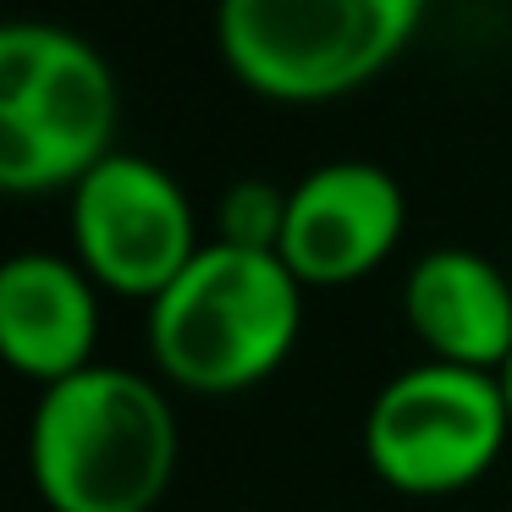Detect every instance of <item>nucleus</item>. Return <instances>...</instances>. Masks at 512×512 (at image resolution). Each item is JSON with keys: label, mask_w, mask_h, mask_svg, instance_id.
Wrapping results in <instances>:
<instances>
[{"label": "nucleus", "mask_w": 512, "mask_h": 512, "mask_svg": "<svg viewBox=\"0 0 512 512\" xmlns=\"http://www.w3.org/2000/svg\"><path fill=\"white\" fill-rule=\"evenodd\" d=\"M281 226H287V193L270 188V182H237L221 199V243L276 254Z\"/></svg>", "instance_id": "10"}, {"label": "nucleus", "mask_w": 512, "mask_h": 512, "mask_svg": "<svg viewBox=\"0 0 512 512\" xmlns=\"http://www.w3.org/2000/svg\"><path fill=\"white\" fill-rule=\"evenodd\" d=\"M116 78L83 34L0 28V182L12 193L78 188L116 155Z\"/></svg>", "instance_id": "3"}, {"label": "nucleus", "mask_w": 512, "mask_h": 512, "mask_svg": "<svg viewBox=\"0 0 512 512\" xmlns=\"http://www.w3.org/2000/svg\"><path fill=\"white\" fill-rule=\"evenodd\" d=\"M408 325L435 364L501 375L512 358V281L468 248H435L402 281Z\"/></svg>", "instance_id": "9"}, {"label": "nucleus", "mask_w": 512, "mask_h": 512, "mask_svg": "<svg viewBox=\"0 0 512 512\" xmlns=\"http://www.w3.org/2000/svg\"><path fill=\"white\" fill-rule=\"evenodd\" d=\"M507 435L512 413L501 397V375L430 358L380 386L364 419V452L391 490L446 496L474 485L501 457Z\"/></svg>", "instance_id": "5"}, {"label": "nucleus", "mask_w": 512, "mask_h": 512, "mask_svg": "<svg viewBox=\"0 0 512 512\" xmlns=\"http://www.w3.org/2000/svg\"><path fill=\"white\" fill-rule=\"evenodd\" d=\"M430 0H221L215 39L237 83L314 105L364 89L413 45Z\"/></svg>", "instance_id": "4"}, {"label": "nucleus", "mask_w": 512, "mask_h": 512, "mask_svg": "<svg viewBox=\"0 0 512 512\" xmlns=\"http://www.w3.org/2000/svg\"><path fill=\"white\" fill-rule=\"evenodd\" d=\"M100 298L83 265L56 254H17L0 270V347L17 375L56 386L94 364Z\"/></svg>", "instance_id": "8"}, {"label": "nucleus", "mask_w": 512, "mask_h": 512, "mask_svg": "<svg viewBox=\"0 0 512 512\" xmlns=\"http://www.w3.org/2000/svg\"><path fill=\"white\" fill-rule=\"evenodd\" d=\"M177 446L166 391L111 364L45 386L28 424V468L50 512H155Z\"/></svg>", "instance_id": "1"}, {"label": "nucleus", "mask_w": 512, "mask_h": 512, "mask_svg": "<svg viewBox=\"0 0 512 512\" xmlns=\"http://www.w3.org/2000/svg\"><path fill=\"white\" fill-rule=\"evenodd\" d=\"M402 221H408V199L386 166L331 160L287 193V226L276 254L303 287H347L397 248Z\"/></svg>", "instance_id": "7"}, {"label": "nucleus", "mask_w": 512, "mask_h": 512, "mask_svg": "<svg viewBox=\"0 0 512 512\" xmlns=\"http://www.w3.org/2000/svg\"><path fill=\"white\" fill-rule=\"evenodd\" d=\"M303 325V281L281 254L204 243L149 303V353L188 391H243L276 375Z\"/></svg>", "instance_id": "2"}, {"label": "nucleus", "mask_w": 512, "mask_h": 512, "mask_svg": "<svg viewBox=\"0 0 512 512\" xmlns=\"http://www.w3.org/2000/svg\"><path fill=\"white\" fill-rule=\"evenodd\" d=\"M72 243H78V265L100 287L149 303L204 248L182 182L166 166L122 149L72 188Z\"/></svg>", "instance_id": "6"}, {"label": "nucleus", "mask_w": 512, "mask_h": 512, "mask_svg": "<svg viewBox=\"0 0 512 512\" xmlns=\"http://www.w3.org/2000/svg\"><path fill=\"white\" fill-rule=\"evenodd\" d=\"M501 397H507V413H512V358H507V369H501Z\"/></svg>", "instance_id": "11"}]
</instances>
